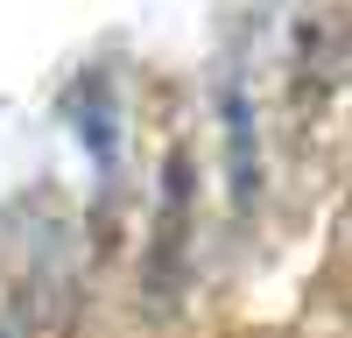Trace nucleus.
<instances>
[{
    "label": "nucleus",
    "instance_id": "f257e3e1",
    "mask_svg": "<svg viewBox=\"0 0 352 338\" xmlns=\"http://www.w3.org/2000/svg\"><path fill=\"white\" fill-rule=\"evenodd\" d=\"M219 127H226V190H232V212H254L261 205V120H254V92L240 84V71L219 78Z\"/></svg>",
    "mask_w": 352,
    "mask_h": 338
},
{
    "label": "nucleus",
    "instance_id": "f03ea898",
    "mask_svg": "<svg viewBox=\"0 0 352 338\" xmlns=\"http://www.w3.org/2000/svg\"><path fill=\"white\" fill-rule=\"evenodd\" d=\"M71 134L85 141V155H92L99 177H113V162H120V106H113L106 71H85L71 84Z\"/></svg>",
    "mask_w": 352,
    "mask_h": 338
},
{
    "label": "nucleus",
    "instance_id": "7ed1b4c3",
    "mask_svg": "<svg viewBox=\"0 0 352 338\" xmlns=\"http://www.w3.org/2000/svg\"><path fill=\"white\" fill-rule=\"evenodd\" d=\"M184 225H190V155L176 148L162 162V225H155V275H176V254H184Z\"/></svg>",
    "mask_w": 352,
    "mask_h": 338
},
{
    "label": "nucleus",
    "instance_id": "20e7f679",
    "mask_svg": "<svg viewBox=\"0 0 352 338\" xmlns=\"http://www.w3.org/2000/svg\"><path fill=\"white\" fill-rule=\"evenodd\" d=\"M345 240H352V197H345Z\"/></svg>",
    "mask_w": 352,
    "mask_h": 338
},
{
    "label": "nucleus",
    "instance_id": "39448f33",
    "mask_svg": "<svg viewBox=\"0 0 352 338\" xmlns=\"http://www.w3.org/2000/svg\"><path fill=\"white\" fill-rule=\"evenodd\" d=\"M0 338H8V331H0Z\"/></svg>",
    "mask_w": 352,
    "mask_h": 338
}]
</instances>
